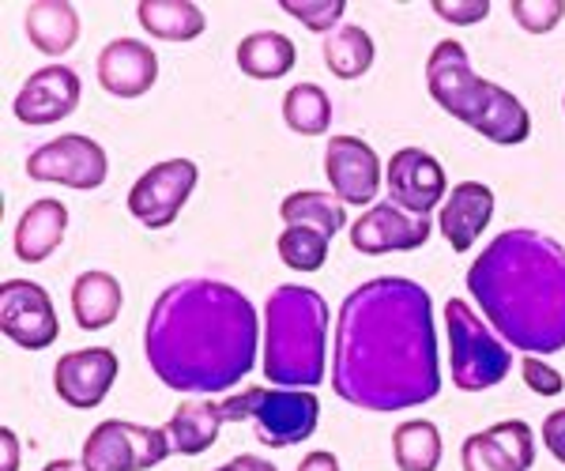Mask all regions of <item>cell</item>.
<instances>
[{
    "label": "cell",
    "mask_w": 565,
    "mask_h": 471,
    "mask_svg": "<svg viewBox=\"0 0 565 471\" xmlns=\"http://www.w3.org/2000/svg\"><path fill=\"white\" fill-rule=\"evenodd\" d=\"M332 388L359 411H407L441 393L430 291L404 276L359 283L335 313Z\"/></svg>",
    "instance_id": "6da1fadb"
},
{
    "label": "cell",
    "mask_w": 565,
    "mask_h": 471,
    "mask_svg": "<svg viewBox=\"0 0 565 471\" xmlns=\"http://www.w3.org/2000/svg\"><path fill=\"white\" fill-rule=\"evenodd\" d=\"M260 317L238 287L218 279H178L154 298L143 324V355L167 388L218 396L257 366Z\"/></svg>",
    "instance_id": "7a4b0ae2"
},
{
    "label": "cell",
    "mask_w": 565,
    "mask_h": 471,
    "mask_svg": "<svg viewBox=\"0 0 565 471\" xmlns=\"http://www.w3.org/2000/svg\"><path fill=\"white\" fill-rule=\"evenodd\" d=\"M468 295L509 347L540 358L565 351V249L551 234H498L468 268Z\"/></svg>",
    "instance_id": "3957f363"
},
{
    "label": "cell",
    "mask_w": 565,
    "mask_h": 471,
    "mask_svg": "<svg viewBox=\"0 0 565 471\" xmlns=\"http://www.w3.org/2000/svg\"><path fill=\"white\" fill-rule=\"evenodd\" d=\"M426 87H430V98L445 114L457 117L498 148H516L532 136V114L524 110L521 98L482 79L457 39H445L430 50Z\"/></svg>",
    "instance_id": "277c9868"
},
{
    "label": "cell",
    "mask_w": 565,
    "mask_h": 471,
    "mask_svg": "<svg viewBox=\"0 0 565 471\" xmlns=\"http://www.w3.org/2000/svg\"><path fill=\"white\" fill-rule=\"evenodd\" d=\"M328 358V302L321 291L282 283L264 306V374L271 388H317Z\"/></svg>",
    "instance_id": "5b68a950"
},
{
    "label": "cell",
    "mask_w": 565,
    "mask_h": 471,
    "mask_svg": "<svg viewBox=\"0 0 565 471\" xmlns=\"http://www.w3.org/2000/svg\"><path fill=\"white\" fill-rule=\"evenodd\" d=\"M445 329H449V377L460 393H487L505 382L513 370V347L498 332H490V324L479 321V313L463 298H449Z\"/></svg>",
    "instance_id": "8992f818"
},
{
    "label": "cell",
    "mask_w": 565,
    "mask_h": 471,
    "mask_svg": "<svg viewBox=\"0 0 565 471\" xmlns=\"http://www.w3.org/2000/svg\"><path fill=\"white\" fill-rule=\"evenodd\" d=\"M226 422H253L260 446L290 449L302 446L317 433L321 422V400L306 388H245V393L223 400Z\"/></svg>",
    "instance_id": "52a82bcc"
},
{
    "label": "cell",
    "mask_w": 565,
    "mask_h": 471,
    "mask_svg": "<svg viewBox=\"0 0 565 471\" xmlns=\"http://www.w3.org/2000/svg\"><path fill=\"white\" fill-rule=\"evenodd\" d=\"M170 433L136 427L125 419H106L87 433L79 464L87 471H148L170 457Z\"/></svg>",
    "instance_id": "ba28073f"
},
{
    "label": "cell",
    "mask_w": 565,
    "mask_h": 471,
    "mask_svg": "<svg viewBox=\"0 0 565 471\" xmlns=\"http://www.w3.org/2000/svg\"><path fill=\"white\" fill-rule=\"evenodd\" d=\"M26 174L34 181H50V185H68L79 189V193H90V189H98L106 181L109 159L98 140L79 132H65L26 156Z\"/></svg>",
    "instance_id": "9c48e42d"
},
{
    "label": "cell",
    "mask_w": 565,
    "mask_h": 471,
    "mask_svg": "<svg viewBox=\"0 0 565 471\" xmlns=\"http://www.w3.org/2000/svg\"><path fill=\"white\" fill-rule=\"evenodd\" d=\"M200 181V170L193 159H162L143 170L129 189V212L136 223L148 231H162L178 220V212L189 204Z\"/></svg>",
    "instance_id": "30bf717a"
},
{
    "label": "cell",
    "mask_w": 565,
    "mask_h": 471,
    "mask_svg": "<svg viewBox=\"0 0 565 471\" xmlns=\"http://www.w3.org/2000/svg\"><path fill=\"white\" fill-rule=\"evenodd\" d=\"M0 329L23 351H45L61 336V321L45 287L31 279H4L0 283Z\"/></svg>",
    "instance_id": "8fae6325"
},
{
    "label": "cell",
    "mask_w": 565,
    "mask_h": 471,
    "mask_svg": "<svg viewBox=\"0 0 565 471\" xmlns=\"http://www.w3.org/2000/svg\"><path fill=\"white\" fill-rule=\"evenodd\" d=\"M324 178L340 204L373 207L381 185H385V167H381L377 151L359 136H328Z\"/></svg>",
    "instance_id": "7c38bea8"
},
{
    "label": "cell",
    "mask_w": 565,
    "mask_h": 471,
    "mask_svg": "<svg viewBox=\"0 0 565 471\" xmlns=\"http://www.w3.org/2000/svg\"><path fill=\"white\" fill-rule=\"evenodd\" d=\"M385 181H388L392 204L412 215H426V220H430L434 212H441V204L449 201V193H452L441 162L423 148H399L396 156L388 159Z\"/></svg>",
    "instance_id": "4fadbf2b"
},
{
    "label": "cell",
    "mask_w": 565,
    "mask_h": 471,
    "mask_svg": "<svg viewBox=\"0 0 565 471\" xmlns=\"http://www.w3.org/2000/svg\"><path fill=\"white\" fill-rule=\"evenodd\" d=\"M430 234H434V223L426 220V215H412L392 201L366 207V212L348 226L351 246L359 253H366V257L423 249L426 242H430Z\"/></svg>",
    "instance_id": "5bb4252c"
},
{
    "label": "cell",
    "mask_w": 565,
    "mask_h": 471,
    "mask_svg": "<svg viewBox=\"0 0 565 471\" xmlns=\"http://www.w3.org/2000/svg\"><path fill=\"white\" fill-rule=\"evenodd\" d=\"M79 90L84 87H79V76L72 68L45 65L26 76V84L20 87V95L12 103V114L26 129H45V125H57L68 114H76Z\"/></svg>",
    "instance_id": "9a60e30c"
},
{
    "label": "cell",
    "mask_w": 565,
    "mask_h": 471,
    "mask_svg": "<svg viewBox=\"0 0 565 471\" xmlns=\"http://www.w3.org/2000/svg\"><path fill=\"white\" fill-rule=\"evenodd\" d=\"M117 370L121 362L109 347H84V351H68L57 358L53 366V388L68 407L76 411H90L109 396V388L117 382Z\"/></svg>",
    "instance_id": "2e32d148"
},
{
    "label": "cell",
    "mask_w": 565,
    "mask_h": 471,
    "mask_svg": "<svg viewBox=\"0 0 565 471\" xmlns=\"http://www.w3.org/2000/svg\"><path fill=\"white\" fill-rule=\"evenodd\" d=\"M535 460V433L524 419L494 422L463 438L460 464L463 471H527Z\"/></svg>",
    "instance_id": "e0dca14e"
},
{
    "label": "cell",
    "mask_w": 565,
    "mask_h": 471,
    "mask_svg": "<svg viewBox=\"0 0 565 471\" xmlns=\"http://www.w3.org/2000/svg\"><path fill=\"white\" fill-rule=\"evenodd\" d=\"M98 84L114 98H140L159 79V57L140 39H114L98 53Z\"/></svg>",
    "instance_id": "ac0fdd59"
},
{
    "label": "cell",
    "mask_w": 565,
    "mask_h": 471,
    "mask_svg": "<svg viewBox=\"0 0 565 471\" xmlns=\"http://www.w3.org/2000/svg\"><path fill=\"white\" fill-rule=\"evenodd\" d=\"M490 220H494V193L482 181H460V185H452L449 201L437 212V226H441L449 249L457 253H468L476 246Z\"/></svg>",
    "instance_id": "d6986e66"
},
{
    "label": "cell",
    "mask_w": 565,
    "mask_h": 471,
    "mask_svg": "<svg viewBox=\"0 0 565 471\" xmlns=\"http://www.w3.org/2000/svg\"><path fill=\"white\" fill-rule=\"evenodd\" d=\"M65 231H68V207L53 201V196H42L15 223V257L23 265H42V260H50L61 249Z\"/></svg>",
    "instance_id": "ffe728a7"
},
{
    "label": "cell",
    "mask_w": 565,
    "mask_h": 471,
    "mask_svg": "<svg viewBox=\"0 0 565 471\" xmlns=\"http://www.w3.org/2000/svg\"><path fill=\"white\" fill-rule=\"evenodd\" d=\"M26 39L45 57H65L79 42V12L68 0H34L26 4Z\"/></svg>",
    "instance_id": "44dd1931"
},
{
    "label": "cell",
    "mask_w": 565,
    "mask_h": 471,
    "mask_svg": "<svg viewBox=\"0 0 565 471\" xmlns=\"http://www.w3.org/2000/svg\"><path fill=\"white\" fill-rule=\"evenodd\" d=\"M226 422L223 404L215 400H185L170 415V422L162 430L170 433V449L181 457H200L218 441V430Z\"/></svg>",
    "instance_id": "7402d4cb"
},
{
    "label": "cell",
    "mask_w": 565,
    "mask_h": 471,
    "mask_svg": "<svg viewBox=\"0 0 565 471\" xmlns=\"http://www.w3.org/2000/svg\"><path fill=\"white\" fill-rule=\"evenodd\" d=\"M125 306L121 283L109 271H84L72 283V317L84 332H103L117 321Z\"/></svg>",
    "instance_id": "603a6c76"
},
{
    "label": "cell",
    "mask_w": 565,
    "mask_h": 471,
    "mask_svg": "<svg viewBox=\"0 0 565 471\" xmlns=\"http://www.w3.org/2000/svg\"><path fill=\"white\" fill-rule=\"evenodd\" d=\"M136 20L151 39L162 42H193L204 34V12L193 0H140L136 4Z\"/></svg>",
    "instance_id": "cb8c5ba5"
},
{
    "label": "cell",
    "mask_w": 565,
    "mask_h": 471,
    "mask_svg": "<svg viewBox=\"0 0 565 471\" xmlns=\"http://www.w3.org/2000/svg\"><path fill=\"white\" fill-rule=\"evenodd\" d=\"M298 61V50L279 31H253L238 42V68L249 79H282Z\"/></svg>",
    "instance_id": "d4e9b609"
},
{
    "label": "cell",
    "mask_w": 565,
    "mask_h": 471,
    "mask_svg": "<svg viewBox=\"0 0 565 471\" xmlns=\"http://www.w3.org/2000/svg\"><path fill=\"white\" fill-rule=\"evenodd\" d=\"M279 220L282 226H313V231H324L328 238H335L348 226V204H340L332 193L298 189V193L282 196Z\"/></svg>",
    "instance_id": "484cf974"
},
{
    "label": "cell",
    "mask_w": 565,
    "mask_h": 471,
    "mask_svg": "<svg viewBox=\"0 0 565 471\" xmlns=\"http://www.w3.org/2000/svg\"><path fill=\"white\" fill-rule=\"evenodd\" d=\"M392 457L399 471H437L441 464V433L430 419H407L392 430Z\"/></svg>",
    "instance_id": "4316f807"
},
{
    "label": "cell",
    "mask_w": 565,
    "mask_h": 471,
    "mask_svg": "<svg viewBox=\"0 0 565 471\" xmlns=\"http://www.w3.org/2000/svg\"><path fill=\"white\" fill-rule=\"evenodd\" d=\"M324 65L335 79H359L366 76L373 65V39L362 31L359 23H343L340 31H332L324 39Z\"/></svg>",
    "instance_id": "83f0119b"
},
{
    "label": "cell",
    "mask_w": 565,
    "mask_h": 471,
    "mask_svg": "<svg viewBox=\"0 0 565 471\" xmlns=\"http://www.w3.org/2000/svg\"><path fill=\"white\" fill-rule=\"evenodd\" d=\"M282 121L298 136H324L332 125V98L317 84H295L282 95Z\"/></svg>",
    "instance_id": "f1b7e54d"
},
{
    "label": "cell",
    "mask_w": 565,
    "mask_h": 471,
    "mask_svg": "<svg viewBox=\"0 0 565 471\" xmlns=\"http://www.w3.org/2000/svg\"><path fill=\"white\" fill-rule=\"evenodd\" d=\"M276 249H279V260L290 271H317V268H324L332 238H328L324 231H313V226H282Z\"/></svg>",
    "instance_id": "f546056e"
},
{
    "label": "cell",
    "mask_w": 565,
    "mask_h": 471,
    "mask_svg": "<svg viewBox=\"0 0 565 471\" xmlns=\"http://www.w3.org/2000/svg\"><path fill=\"white\" fill-rule=\"evenodd\" d=\"M279 8L290 20L309 26L313 34H332V31H340L348 0H279Z\"/></svg>",
    "instance_id": "4dcf8cb0"
},
{
    "label": "cell",
    "mask_w": 565,
    "mask_h": 471,
    "mask_svg": "<svg viewBox=\"0 0 565 471\" xmlns=\"http://www.w3.org/2000/svg\"><path fill=\"white\" fill-rule=\"evenodd\" d=\"M509 12L527 34H551L565 15V0H513Z\"/></svg>",
    "instance_id": "1f68e13d"
},
{
    "label": "cell",
    "mask_w": 565,
    "mask_h": 471,
    "mask_svg": "<svg viewBox=\"0 0 565 471\" xmlns=\"http://www.w3.org/2000/svg\"><path fill=\"white\" fill-rule=\"evenodd\" d=\"M434 15L452 26H471V23H482L490 15V0H434Z\"/></svg>",
    "instance_id": "d6a6232c"
},
{
    "label": "cell",
    "mask_w": 565,
    "mask_h": 471,
    "mask_svg": "<svg viewBox=\"0 0 565 471\" xmlns=\"http://www.w3.org/2000/svg\"><path fill=\"white\" fill-rule=\"evenodd\" d=\"M521 377H524V385L540 396H562V388H565V377L554 366H546L540 355L521 358Z\"/></svg>",
    "instance_id": "836d02e7"
},
{
    "label": "cell",
    "mask_w": 565,
    "mask_h": 471,
    "mask_svg": "<svg viewBox=\"0 0 565 471\" xmlns=\"http://www.w3.org/2000/svg\"><path fill=\"white\" fill-rule=\"evenodd\" d=\"M540 438H543L546 452H551V457L558 460V464H565V407H558V411L546 415Z\"/></svg>",
    "instance_id": "e575fe53"
},
{
    "label": "cell",
    "mask_w": 565,
    "mask_h": 471,
    "mask_svg": "<svg viewBox=\"0 0 565 471\" xmlns=\"http://www.w3.org/2000/svg\"><path fill=\"white\" fill-rule=\"evenodd\" d=\"M0 446H4V464H0V471H20V438H15L12 427L0 430Z\"/></svg>",
    "instance_id": "d590c367"
},
{
    "label": "cell",
    "mask_w": 565,
    "mask_h": 471,
    "mask_svg": "<svg viewBox=\"0 0 565 471\" xmlns=\"http://www.w3.org/2000/svg\"><path fill=\"white\" fill-rule=\"evenodd\" d=\"M298 471H340V457L328 452V449H317V452H309L302 464H298Z\"/></svg>",
    "instance_id": "8d00e7d4"
},
{
    "label": "cell",
    "mask_w": 565,
    "mask_h": 471,
    "mask_svg": "<svg viewBox=\"0 0 565 471\" xmlns=\"http://www.w3.org/2000/svg\"><path fill=\"white\" fill-rule=\"evenodd\" d=\"M215 471H279V468L271 464V460H260L245 452V457H234V460H226V464H218Z\"/></svg>",
    "instance_id": "74e56055"
},
{
    "label": "cell",
    "mask_w": 565,
    "mask_h": 471,
    "mask_svg": "<svg viewBox=\"0 0 565 471\" xmlns=\"http://www.w3.org/2000/svg\"><path fill=\"white\" fill-rule=\"evenodd\" d=\"M42 471H87V468L79 464V460H50Z\"/></svg>",
    "instance_id": "f35d334b"
},
{
    "label": "cell",
    "mask_w": 565,
    "mask_h": 471,
    "mask_svg": "<svg viewBox=\"0 0 565 471\" xmlns=\"http://www.w3.org/2000/svg\"><path fill=\"white\" fill-rule=\"evenodd\" d=\"M562 106H565V98H562Z\"/></svg>",
    "instance_id": "ab89813d"
}]
</instances>
